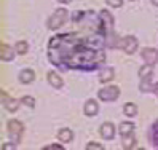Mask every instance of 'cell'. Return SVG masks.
I'll return each instance as SVG.
<instances>
[{
    "label": "cell",
    "mask_w": 158,
    "mask_h": 150,
    "mask_svg": "<svg viewBox=\"0 0 158 150\" xmlns=\"http://www.w3.org/2000/svg\"><path fill=\"white\" fill-rule=\"evenodd\" d=\"M106 35L94 34L81 37L78 34H64L53 37L48 43V59L62 69L94 70L106 61L102 46Z\"/></svg>",
    "instance_id": "cell-1"
},
{
    "label": "cell",
    "mask_w": 158,
    "mask_h": 150,
    "mask_svg": "<svg viewBox=\"0 0 158 150\" xmlns=\"http://www.w3.org/2000/svg\"><path fill=\"white\" fill-rule=\"evenodd\" d=\"M67 10L66 8H58L56 11H54L51 16H50V19H48V29H51V31H54V29H59V27L66 23V19H67Z\"/></svg>",
    "instance_id": "cell-2"
},
{
    "label": "cell",
    "mask_w": 158,
    "mask_h": 150,
    "mask_svg": "<svg viewBox=\"0 0 158 150\" xmlns=\"http://www.w3.org/2000/svg\"><path fill=\"white\" fill-rule=\"evenodd\" d=\"M23 133H24V125L19 120H10L8 121V134H10V137L15 144H18L21 140Z\"/></svg>",
    "instance_id": "cell-3"
},
{
    "label": "cell",
    "mask_w": 158,
    "mask_h": 150,
    "mask_svg": "<svg viewBox=\"0 0 158 150\" xmlns=\"http://www.w3.org/2000/svg\"><path fill=\"white\" fill-rule=\"evenodd\" d=\"M137 39L134 35H128V37H125V39H122L120 42H117V48H122L125 53H128V54H133L136 50H137Z\"/></svg>",
    "instance_id": "cell-4"
},
{
    "label": "cell",
    "mask_w": 158,
    "mask_h": 150,
    "mask_svg": "<svg viewBox=\"0 0 158 150\" xmlns=\"http://www.w3.org/2000/svg\"><path fill=\"white\" fill-rule=\"evenodd\" d=\"M98 96L101 101L104 102H112V101H117L118 96H120V88L118 86H107L104 90H101L98 93Z\"/></svg>",
    "instance_id": "cell-5"
},
{
    "label": "cell",
    "mask_w": 158,
    "mask_h": 150,
    "mask_svg": "<svg viewBox=\"0 0 158 150\" xmlns=\"http://www.w3.org/2000/svg\"><path fill=\"white\" fill-rule=\"evenodd\" d=\"M99 134L104 137L106 140L114 139V137H115V126H114V123H110V121L102 123L101 128H99Z\"/></svg>",
    "instance_id": "cell-6"
},
{
    "label": "cell",
    "mask_w": 158,
    "mask_h": 150,
    "mask_svg": "<svg viewBox=\"0 0 158 150\" xmlns=\"http://www.w3.org/2000/svg\"><path fill=\"white\" fill-rule=\"evenodd\" d=\"M141 54H142L145 64L155 65L158 62V50H155V48H144Z\"/></svg>",
    "instance_id": "cell-7"
},
{
    "label": "cell",
    "mask_w": 158,
    "mask_h": 150,
    "mask_svg": "<svg viewBox=\"0 0 158 150\" xmlns=\"http://www.w3.org/2000/svg\"><path fill=\"white\" fill-rule=\"evenodd\" d=\"M19 102H21V101H16V99L10 98L5 91L2 93V104H3V107H5L8 112H16L18 107H19Z\"/></svg>",
    "instance_id": "cell-8"
},
{
    "label": "cell",
    "mask_w": 158,
    "mask_h": 150,
    "mask_svg": "<svg viewBox=\"0 0 158 150\" xmlns=\"http://www.w3.org/2000/svg\"><path fill=\"white\" fill-rule=\"evenodd\" d=\"M83 112H85L86 117H94V115H98V112H99V104L94 99H89V101H86L85 107H83Z\"/></svg>",
    "instance_id": "cell-9"
},
{
    "label": "cell",
    "mask_w": 158,
    "mask_h": 150,
    "mask_svg": "<svg viewBox=\"0 0 158 150\" xmlns=\"http://www.w3.org/2000/svg\"><path fill=\"white\" fill-rule=\"evenodd\" d=\"M35 80V73L32 69H24L19 72V81L24 83V85H29V83H32Z\"/></svg>",
    "instance_id": "cell-10"
},
{
    "label": "cell",
    "mask_w": 158,
    "mask_h": 150,
    "mask_svg": "<svg viewBox=\"0 0 158 150\" xmlns=\"http://www.w3.org/2000/svg\"><path fill=\"white\" fill-rule=\"evenodd\" d=\"M0 56H2V61H11L15 58V50L11 46H8L6 43H2V46H0Z\"/></svg>",
    "instance_id": "cell-11"
},
{
    "label": "cell",
    "mask_w": 158,
    "mask_h": 150,
    "mask_svg": "<svg viewBox=\"0 0 158 150\" xmlns=\"http://www.w3.org/2000/svg\"><path fill=\"white\" fill-rule=\"evenodd\" d=\"M152 73H153V65H150V64H145V65H142V67L139 69V77H141L142 81L150 80Z\"/></svg>",
    "instance_id": "cell-12"
},
{
    "label": "cell",
    "mask_w": 158,
    "mask_h": 150,
    "mask_svg": "<svg viewBox=\"0 0 158 150\" xmlns=\"http://www.w3.org/2000/svg\"><path fill=\"white\" fill-rule=\"evenodd\" d=\"M48 83L53 86V88H62V85H64V81H62V78L59 77V75L56 73V72H48Z\"/></svg>",
    "instance_id": "cell-13"
},
{
    "label": "cell",
    "mask_w": 158,
    "mask_h": 150,
    "mask_svg": "<svg viewBox=\"0 0 158 150\" xmlns=\"http://www.w3.org/2000/svg\"><path fill=\"white\" fill-rule=\"evenodd\" d=\"M58 139L61 140V142H64V144L72 142V139H73V133H72V129H69V128L59 129V131H58Z\"/></svg>",
    "instance_id": "cell-14"
},
{
    "label": "cell",
    "mask_w": 158,
    "mask_h": 150,
    "mask_svg": "<svg viewBox=\"0 0 158 150\" xmlns=\"http://www.w3.org/2000/svg\"><path fill=\"white\" fill-rule=\"evenodd\" d=\"M115 77V70L112 69V67H106L104 70L101 72V75H99V81L101 83H107V81H110Z\"/></svg>",
    "instance_id": "cell-15"
},
{
    "label": "cell",
    "mask_w": 158,
    "mask_h": 150,
    "mask_svg": "<svg viewBox=\"0 0 158 150\" xmlns=\"http://www.w3.org/2000/svg\"><path fill=\"white\" fill-rule=\"evenodd\" d=\"M120 136H128V134H133L134 133V125L131 121H123L122 125H120Z\"/></svg>",
    "instance_id": "cell-16"
},
{
    "label": "cell",
    "mask_w": 158,
    "mask_h": 150,
    "mask_svg": "<svg viewBox=\"0 0 158 150\" xmlns=\"http://www.w3.org/2000/svg\"><path fill=\"white\" fill-rule=\"evenodd\" d=\"M123 114L126 117H136L137 115V106L133 104V102H128V104H125V107H123Z\"/></svg>",
    "instance_id": "cell-17"
},
{
    "label": "cell",
    "mask_w": 158,
    "mask_h": 150,
    "mask_svg": "<svg viewBox=\"0 0 158 150\" xmlns=\"http://www.w3.org/2000/svg\"><path fill=\"white\" fill-rule=\"evenodd\" d=\"M134 142H136L134 133L133 134H128V136H122V145H123V148H133L134 147Z\"/></svg>",
    "instance_id": "cell-18"
},
{
    "label": "cell",
    "mask_w": 158,
    "mask_h": 150,
    "mask_svg": "<svg viewBox=\"0 0 158 150\" xmlns=\"http://www.w3.org/2000/svg\"><path fill=\"white\" fill-rule=\"evenodd\" d=\"M15 50H16V53L18 54H26L27 53V50H29V45H27V42H24V40H19L16 45H15Z\"/></svg>",
    "instance_id": "cell-19"
},
{
    "label": "cell",
    "mask_w": 158,
    "mask_h": 150,
    "mask_svg": "<svg viewBox=\"0 0 158 150\" xmlns=\"http://www.w3.org/2000/svg\"><path fill=\"white\" fill-rule=\"evenodd\" d=\"M21 102H23V104H26L27 107H31V109L35 107V99H34L32 96H24V98H21Z\"/></svg>",
    "instance_id": "cell-20"
},
{
    "label": "cell",
    "mask_w": 158,
    "mask_h": 150,
    "mask_svg": "<svg viewBox=\"0 0 158 150\" xmlns=\"http://www.w3.org/2000/svg\"><path fill=\"white\" fill-rule=\"evenodd\" d=\"M152 137H153V145L158 148V120L155 121V125H153V133H152Z\"/></svg>",
    "instance_id": "cell-21"
},
{
    "label": "cell",
    "mask_w": 158,
    "mask_h": 150,
    "mask_svg": "<svg viewBox=\"0 0 158 150\" xmlns=\"http://www.w3.org/2000/svg\"><path fill=\"white\" fill-rule=\"evenodd\" d=\"M104 148V145H101V144H96V142H89L86 145V150H102Z\"/></svg>",
    "instance_id": "cell-22"
},
{
    "label": "cell",
    "mask_w": 158,
    "mask_h": 150,
    "mask_svg": "<svg viewBox=\"0 0 158 150\" xmlns=\"http://www.w3.org/2000/svg\"><path fill=\"white\" fill-rule=\"evenodd\" d=\"M106 2L110 5V6H114V8H120L123 5V0H106Z\"/></svg>",
    "instance_id": "cell-23"
},
{
    "label": "cell",
    "mask_w": 158,
    "mask_h": 150,
    "mask_svg": "<svg viewBox=\"0 0 158 150\" xmlns=\"http://www.w3.org/2000/svg\"><path fill=\"white\" fill-rule=\"evenodd\" d=\"M64 147L62 145H58V144H53V145H46L45 150H62Z\"/></svg>",
    "instance_id": "cell-24"
},
{
    "label": "cell",
    "mask_w": 158,
    "mask_h": 150,
    "mask_svg": "<svg viewBox=\"0 0 158 150\" xmlns=\"http://www.w3.org/2000/svg\"><path fill=\"white\" fill-rule=\"evenodd\" d=\"M3 148L5 150H8V148H16V144L13 142V144H3Z\"/></svg>",
    "instance_id": "cell-25"
},
{
    "label": "cell",
    "mask_w": 158,
    "mask_h": 150,
    "mask_svg": "<svg viewBox=\"0 0 158 150\" xmlns=\"http://www.w3.org/2000/svg\"><path fill=\"white\" fill-rule=\"evenodd\" d=\"M58 2H59V3H66V5H67V3H70V2H72V0H58Z\"/></svg>",
    "instance_id": "cell-26"
},
{
    "label": "cell",
    "mask_w": 158,
    "mask_h": 150,
    "mask_svg": "<svg viewBox=\"0 0 158 150\" xmlns=\"http://www.w3.org/2000/svg\"><path fill=\"white\" fill-rule=\"evenodd\" d=\"M150 2H152V3L155 5V6H158V0H150Z\"/></svg>",
    "instance_id": "cell-27"
},
{
    "label": "cell",
    "mask_w": 158,
    "mask_h": 150,
    "mask_svg": "<svg viewBox=\"0 0 158 150\" xmlns=\"http://www.w3.org/2000/svg\"><path fill=\"white\" fill-rule=\"evenodd\" d=\"M131 2H134V0H131Z\"/></svg>",
    "instance_id": "cell-28"
}]
</instances>
